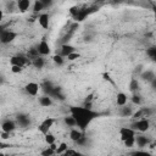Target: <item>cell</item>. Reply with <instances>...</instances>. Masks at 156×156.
<instances>
[{"mask_svg":"<svg viewBox=\"0 0 156 156\" xmlns=\"http://www.w3.org/2000/svg\"><path fill=\"white\" fill-rule=\"evenodd\" d=\"M37 51H38L39 56H48V55H50L51 49H50V45L48 44V41H46L45 39H43V40L37 45Z\"/></svg>","mask_w":156,"mask_h":156,"instance_id":"7","label":"cell"},{"mask_svg":"<svg viewBox=\"0 0 156 156\" xmlns=\"http://www.w3.org/2000/svg\"><path fill=\"white\" fill-rule=\"evenodd\" d=\"M55 118L54 117H46L44 121H41V123L39 124V127H38V129H39V132L40 133H43L44 135L45 134H48L49 133V130L51 129V127L54 126V123H55Z\"/></svg>","mask_w":156,"mask_h":156,"instance_id":"5","label":"cell"},{"mask_svg":"<svg viewBox=\"0 0 156 156\" xmlns=\"http://www.w3.org/2000/svg\"><path fill=\"white\" fill-rule=\"evenodd\" d=\"M69 113L76 121V127L80 132H85L89 124L100 116L99 112L94 111L93 108H87L84 106H71L69 107Z\"/></svg>","mask_w":156,"mask_h":156,"instance_id":"1","label":"cell"},{"mask_svg":"<svg viewBox=\"0 0 156 156\" xmlns=\"http://www.w3.org/2000/svg\"><path fill=\"white\" fill-rule=\"evenodd\" d=\"M149 128H150V121H149V118H140V119H136V121H134L133 124H132V129L138 130V132H141V133L146 132Z\"/></svg>","mask_w":156,"mask_h":156,"instance_id":"2","label":"cell"},{"mask_svg":"<svg viewBox=\"0 0 156 156\" xmlns=\"http://www.w3.org/2000/svg\"><path fill=\"white\" fill-rule=\"evenodd\" d=\"M133 154H134V156H152L150 152H147V151H143V150H138V151H134Z\"/></svg>","mask_w":156,"mask_h":156,"instance_id":"33","label":"cell"},{"mask_svg":"<svg viewBox=\"0 0 156 156\" xmlns=\"http://www.w3.org/2000/svg\"><path fill=\"white\" fill-rule=\"evenodd\" d=\"M0 138H1V139H4V140H6V139H9V138H10V133H5V132H1V134H0Z\"/></svg>","mask_w":156,"mask_h":156,"instance_id":"37","label":"cell"},{"mask_svg":"<svg viewBox=\"0 0 156 156\" xmlns=\"http://www.w3.org/2000/svg\"><path fill=\"white\" fill-rule=\"evenodd\" d=\"M132 115H133L132 107H129V106H127V105H124V106L121 107V116H122V117H130Z\"/></svg>","mask_w":156,"mask_h":156,"instance_id":"22","label":"cell"},{"mask_svg":"<svg viewBox=\"0 0 156 156\" xmlns=\"http://www.w3.org/2000/svg\"><path fill=\"white\" fill-rule=\"evenodd\" d=\"M16 7L20 12H27L30 7V1L29 0H18L16 2Z\"/></svg>","mask_w":156,"mask_h":156,"instance_id":"15","label":"cell"},{"mask_svg":"<svg viewBox=\"0 0 156 156\" xmlns=\"http://www.w3.org/2000/svg\"><path fill=\"white\" fill-rule=\"evenodd\" d=\"M30 65H33L35 68L40 69V68H43L45 66V58L43 56H38V57H35V58H33L30 61Z\"/></svg>","mask_w":156,"mask_h":156,"instance_id":"18","label":"cell"},{"mask_svg":"<svg viewBox=\"0 0 156 156\" xmlns=\"http://www.w3.org/2000/svg\"><path fill=\"white\" fill-rule=\"evenodd\" d=\"M45 7H44V4L41 2V0H35L34 2H33V11L35 12V13H38V12H40L41 10H44Z\"/></svg>","mask_w":156,"mask_h":156,"instance_id":"24","label":"cell"},{"mask_svg":"<svg viewBox=\"0 0 156 156\" xmlns=\"http://www.w3.org/2000/svg\"><path fill=\"white\" fill-rule=\"evenodd\" d=\"M83 135H84V133L80 132V130L77 129V128H71V130H69V138H71V140L74 141V143H77Z\"/></svg>","mask_w":156,"mask_h":156,"instance_id":"17","label":"cell"},{"mask_svg":"<svg viewBox=\"0 0 156 156\" xmlns=\"http://www.w3.org/2000/svg\"><path fill=\"white\" fill-rule=\"evenodd\" d=\"M74 51H76V48H74V46H72V45H69V44H62L58 55H61V56L65 58V57H67L68 55H71L72 52H74Z\"/></svg>","mask_w":156,"mask_h":156,"instance_id":"14","label":"cell"},{"mask_svg":"<svg viewBox=\"0 0 156 156\" xmlns=\"http://www.w3.org/2000/svg\"><path fill=\"white\" fill-rule=\"evenodd\" d=\"M22 71H23V68L20 67V66H11V72L12 73H21Z\"/></svg>","mask_w":156,"mask_h":156,"instance_id":"36","label":"cell"},{"mask_svg":"<svg viewBox=\"0 0 156 156\" xmlns=\"http://www.w3.org/2000/svg\"><path fill=\"white\" fill-rule=\"evenodd\" d=\"M63 123H65L67 127H69V128H74V127H76V121H74V118H73L71 115L63 117Z\"/></svg>","mask_w":156,"mask_h":156,"instance_id":"23","label":"cell"},{"mask_svg":"<svg viewBox=\"0 0 156 156\" xmlns=\"http://www.w3.org/2000/svg\"><path fill=\"white\" fill-rule=\"evenodd\" d=\"M123 144H124L126 147H133V146L135 145V139H134V136H133V138H129V139H127V140H124Z\"/></svg>","mask_w":156,"mask_h":156,"instance_id":"31","label":"cell"},{"mask_svg":"<svg viewBox=\"0 0 156 156\" xmlns=\"http://www.w3.org/2000/svg\"><path fill=\"white\" fill-rule=\"evenodd\" d=\"M40 90V85L35 82H29L24 85V91L30 96H37Z\"/></svg>","mask_w":156,"mask_h":156,"instance_id":"8","label":"cell"},{"mask_svg":"<svg viewBox=\"0 0 156 156\" xmlns=\"http://www.w3.org/2000/svg\"><path fill=\"white\" fill-rule=\"evenodd\" d=\"M16 124H18L21 128H27V127L30 124V119H29V117H28L27 115L20 113V115H17V117H16Z\"/></svg>","mask_w":156,"mask_h":156,"instance_id":"11","label":"cell"},{"mask_svg":"<svg viewBox=\"0 0 156 156\" xmlns=\"http://www.w3.org/2000/svg\"><path fill=\"white\" fill-rule=\"evenodd\" d=\"M52 61L55 62V65H57V66H62V65H63V62H65V58H63L61 55L56 54V55H54V56H52Z\"/></svg>","mask_w":156,"mask_h":156,"instance_id":"28","label":"cell"},{"mask_svg":"<svg viewBox=\"0 0 156 156\" xmlns=\"http://www.w3.org/2000/svg\"><path fill=\"white\" fill-rule=\"evenodd\" d=\"M134 139H135V144L138 147H144L151 144V140L146 135H135Z\"/></svg>","mask_w":156,"mask_h":156,"instance_id":"13","label":"cell"},{"mask_svg":"<svg viewBox=\"0 0 156 156\" xmlns=\"http://www.w3.org/2000/svg\"><path fill=\"white\" fill-rule=\"evenodd\" d=\"M4 83V78H2V76L0 74V84H2Z\"/></svg>","mask_w":156,"mask_h":156,"instance_id":"40","label":"cell"},{"mask_svg":"<svg viewBox=\"0 0 156 156\" xmlns=\"http://www.w3.org/2000/svg\"><path fill=\"white\" fill-rule=\"evenodd\" d=\"M10 65L11 66H20V67H24L27 65H30V61L27 56L24 55H15L10 58Z\"/></svg>","mask_w":156,"mask_h":156,"instance_id":"4","label":"cell"},{"mask_svg":"<svg viewBox=\"0 0 156 156\" xmlns=\"http://www.w3.org/2000/svg\"><path fill=\"white\" fill-rule=\"evenodd\" d=\"M0 156H5V155H4V154H2V152H0Z\"/></svg>","mask_w":156,"mask_h":156,"instance_id":"41","label":"cell"},{"mask_svg":"<svg viewBox=\"0 0 156 156\" xmlns=\"http://www.w3.org/2000/svg\"><path fill=\"white\" fill-rule=\"evenodd\" d=\"M67 149H68L67 144H66V143H61L60 145H57V147H56V150H55V154L61 155V154H63V152H65Z\"/></svg>","mask_w":156,"mask_h":156,"instance_id":"27","label":"cell"},{"mask_svg":"<svg viewBox=\"0 0 156 156\" xmlns=\"http://www.w3.org/2000/svg\"><path fill=\"white\" fill-rule=\"evenodd\" d=\"M52 104V99L48 95H43L39 98V105L43 106V107H49L50 105Z\"/></svg>","mask_w":156,"mask_h":156,"instance_id":"20","label":"cell"},{"mask_svg":"<svg viewBox=\"0 0 156 156\" xmlns=\"http://www.w3.org/2000/svg\"><path fill=\"white\" fill-rule=\"evenodd\" d=\"M102 78H104L105 80L110 82L111 84H115V82L112 80V78H111V76H110V73H108V72H104V73H102Z\"/></svg>","mask_w":156,"mask_h":156,"instance_id":"35","label":"cell"},{"mask_svg":"<svg viewBox=\"0 0 156 156\" xmlns=\"http://www.w3.org/2000/svg\"><path fill=\"white\" fill-rule=\"evenodd\" d=\"M146 55H147L152 61H155V60H156V48H155V46H150L149 49H146Z\"/></svg>","mask_w":156,"mask_h":156,"instance_id":"26","label":"cell"},{"mask_svg":"<svg viewBox=\"0 0 156 156\" xmlns=\"http://www.w3.org/2000/svg\"><path fill=\"white\" fill-rule=\"evenodd\" d=\"M79 57H80V55H79L78 52H76V51H74V52H72L71 55H68V56H67V58H68L69 61H74V60L79 58Z\"/></svg>","mask_w":156,"mask_h":156,"instance_id":"34","label":"cell"},{"mask_svg":"<svg viewBox=\"0 0 156 156\" xmlns=\"http://www.w3.org/2000/svg\"><path fill=\"white\" fill-rule=\"evenodd\" d=\"M44 140H45V143H46L48 145H51V144H54V143L56 141V138H55V135L48 133V134L44 135Z\"/></svg>","mask_w":156,"mask_h":156,"instance_id":"29","label":"cell"},{"mask_svg":"<svg viewBox=\"0 0 156 156\" xmlns=\"http://www.w3.org/2000/svg\"><path fill=\"white\" fill-rule=\"evenodd\" d=\"M130 100H132V102H133L134 105H136V106H139V105L141 104V96H140L139 94H136V93L132 95Z\"/></svg>","mask_w":156,"mask_h":156,"instance_id":"30","label":"cell"},{"mask_svg":"<svg viewBox=\"0 0 156 156\" xmlns=\"http://www.w3.org/2000/svg\"><path fill=\"white\" fill-rule=\"evenodd\" d=\"M40 155H41V156H54V155H55V151L48 146L46 149H44V150L41 151V154H40Z\"/></svg>","mask_w":156,"mask_h":156,"instance_id":"32","label":"cell"},{"mask_svg":"<svg viewBox=\"0 0 156 156\" xmlns=\"http://www.w3.org/2000/svg\"><path fill=\"white\" fill-rule=\"evenodd\" d=\"M38 22L43 29H48L50 24V16L48 13H40L38 15Z\"/></svg>","mask_w":156,"mask_h":156,"instance_id":"12","label":"cell"},{"mask_svg":"<svg viewBox=\"0 0 156 156\" xmlns=\"http://www.w3.org/2000/svg\"><path fill=\"white\" fill-rule=\"evenodd\" d=\"M7 146H9L7 144H5V143L0 141V150H1V149H5V147H7Z\"/></svg>","mask_w":156,"mask_h":156,"instance_id":"38","label":"cell"},{"mask_svg":"<svg viewBox=\"0 0 156 156\" xmlns=\"http://www.w3.org/2000/svg\"><path fill=\"white\" fill-rule=\"evenodd\" d=\"M17 124L13 119H5L2 123H1V130L5 132V133H12L15 129H16Z\"/></svg>","mask_w":156,"mask_h":156,"instance_id":"10","label":"cell"},{"mask_svg":"<svg viewBox=\"0 0 156 156\" xmlns=\"http://www.w3.org/2000/svg\"><path fill=\"white\" fill-rule=\"evenodd\" d=\"M127 101H128V96L124 94V93H117V96H116V104L118 106H124L127 105Z\"/></svg>","mask_w":156,"mask_h":156,"instance_id":"19","label":"cell"},{"mask_svg":"<svg viewBox=\"0 0 156 156\" xmlns=\"http://www.w3.org/2000/svg\"><path fill=\"white\" fill-rule=\"evenodd\" d=\"M129 90L133 94H135L139 90V80L136 78H132L130 79V82H129Z\"/></svg>","mask_w":156,"mask_h":156,"instance_id":"21","label":"cell"},{"mask_svg":"<svg viewBox=\"0 0 156 156\" xmlns=\"http://www.w3.org/2000/svg\"><path fill=\"white\" fill-rule=\"evenodd\" d=\"M58 156H83V155H82L80 152L73 150V149H67L63 154H61V155H58Z\"/></svg>","mask_w":156,"mask_h":156,"instance_id":"25","label":"cell"},{"mask_svg":"<svg viewBox=\"0 0 156 156\" xmlns=\"http://www.w3.org/2000/svg\"><path fill=\"white\" fill-rule=\"evenodd\" d=\"M2 18H4V12H2V10H0V22L2 21Z\"/></svg>","mask_w":156,"mask_h":156,"instance_id":"39","label":"cell"},{"mask_svg":"<svg viewBox=\"0 0 156 156\" xmlns=\"http://www.w3.org/2000/svg\"><path fill=\"white\" fill-rule=\"evenodd\" d=\"M140 78H141L143 80H146L147 83H151V82L156 78V76H155V72H154V71L146 69V71H143V72L140 73Z\"/></svg>","mask_w":156,"mask_h":156,"instance_id":"16","label":"cell"},{"mask_svg":"<svg viewBox=\"0 0 156 156\" xmlns=\"http://www.w3.org/2000/svg\"><path fill=\"white\" fill-rule=\"evenodd\" d=\"M133 136H135V130L132 129L130 127H122L119 129V138L122 141H124L129 138H133Z\"/></svg>","mask_w":156,"mask_h":156,"instance_id":"9","label":"cell"},{"mask_svg":"<svg viewBox=\"0 0 156 156\" xmlns=\"http://www.w3.org/2000/svg\"><path fill=\"white\" fill-rule=\"evenodd\" d=\"M17 38V33L10 29H4L0 32V43L1 44H10Z\"/></svg>","mask_w":156,"mask_h":156,"instance_id":"3","label":"cell"},{"mask_svg":"<svg viewBox=\"0 0 156 156\" xmlns=\"http://www.w3.org/2000/svg\"><path fill=\"white\" fill-rule=\"evenodd\" d=\"M152 112H154V111H152L151 108H149V107H141V108H139L138 111L133 112L132 117H133L134 121L140 119V118H147V117H150V115H151Z\"/></svg>","mask_w":156,"mask_h":156,"instance_id":"6","label":"cell"}]
</instances>
